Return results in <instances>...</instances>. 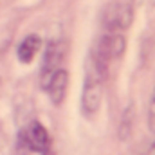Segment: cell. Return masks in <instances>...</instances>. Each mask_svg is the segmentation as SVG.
<instances>
[{"label": "cell", "instance_id": "cell-1", "mask_svg": "<svg viewBox=\"0 0 155 155\" xmlns=\"http://www.w3.org/2000/svg\"><path fill=\"white\" fill-rule=\"evenodd\" d=\"M107 76V69L101 67L92 56H88L85 67V81L81 90V112L85 117L97 114L103 101V81Z\"/></svg>", "mask_w": 155, "mask_h": 155}, {"label": "cell", "instance_id": "cell-2", "mask_svg": "<svg viewBox=\"0 0 155 155\" xmlns=\"http://www.w3.org/2000/svg\"><path fill=\"white\" fill-rule=\"evenodd\" d=\"M126 49V38L121 33H108L96 41L90 56L105 69H108V63L123 56Z\"/></svg>", "mask_w": 155, "mask_h": 155}, {"label": "cell", "instance_id": "cell-3", "mask_svg": "<svg viewBox=\"0 0 155 155\" xmlns=\"http://www.w3.org/2000/svg\"><path fill=\"white\" fill-rule=\"evenodd\" d=\"M134 22V7L128 0H114L103 11V25L110 33L126 31Z\"/></svg>", "mask_w": 155, "mask_h": 155}, {"label": "cell", "instance_id": "cell-4", "mask_svg": "<svg viewBox=\"0 0 155 155\" xmlns=\"http://www.w3.org/2000/svg\"><path fill=\"white\" fill-rule=\"evenodd\" d=\"M24 143L38 153H47L51 148V137L47 134V130L43 128V124L40 121H33L29 124V128L24 132Z\"/></svg>", "mask_w": 155, "mask_h": 155}, {"label": "cell", "instance_id": "cell-5", "mask_svg": "<svg viewBox=\"0 0 155 155\" xmlns=\"http://www.w3.org/2000/svg\"><path fill=\"white\" fill-rule=\"evenodd\" d=\"M60 60H61V49L58 41H51L45 49V56L41 61V72H40V79H41V87L47 88L49 81L52 74L60 69Z\"/></svg>", "mask_w": 155, "mask_h": 155}, {"label": "cell", "instance_id": "cell-6", "mask_svg": "<svg viewBox=\"0 0 155 155\" xmlns=\"http://www.w3.org/2000/svg\"><path fill=\"white\" fill-rule=\"evenodd\" d=\"M67 88H69V72L65 69H58L52 74V78H51V81H49V85H47L45 90L49 92V99L56 107H60L65 101Z\"/></svg>", "mask_w": 155, "mask_h": 155}, {"label": "cell", "instance_id": "cell-7", "mask_svg": "<svg viewBox=\"0 0 155 155\" xmlns=\"http://www.w3.org/2000/svg\"><path fill=\"white\" fill-rule=\"evenodd\" d=\"M40 49H41V38L38 35H29L20 41L16 56L22 63H31L35 60V56L40 52Z\"/></svg>", "mask_w": 155, "mask_h": 155}, {"label": "cell", "instance_id": "cell-8", "mask_svg": "<svg viewBox=\"0 0 155 155\" xmlns=\"http://www.w3.org/2000/svg\"><path fill=\"white\" fill-rule=\"evenodd\" d=\"M150 119L155 123V90L152 94V101H150Z\"/></svg>", "mask_w": 155, "mask_h": 155}, {"label": "cell", "instance_id": "cell-9", "mask_svg": "<svg viewBox=\"0 0 155 155\" xmlns=\"http://www.w3.org/2000/svg\"><path fill=\"white\" fill-rule=\"evenodd\" d=\"M143 155H155V141L150 143V146L144 150V153H143Z\"/></svg>", "mask_w": 155, "mask_h": 155}, {"label": "cell", "instance_id": "cell-10", "mask_svg": "<svg viewBox=\"0 0 155 155\" xmlns=\"http://www.w3.org/2000/svg\"><path fill=\"white\" fill-rule=\"evenodd\" d=\"M152 4H155V0H152Z\"/></svg>", "mask_w": 155, "mask_h": 155}, {"label": "cell", "instance_id": "cell-11", "mask_svg": "<svg viewBox=\"0 0 155 155\" xmlns=\"http://www.w3.org/2000/svg\"><path fill=\"white\" fill-rule=\"evenodd\" d=\"M0 81H2V79H0Z\"/></svg>", "mask_w": 155, "mask_h": 155}]
</instances>
